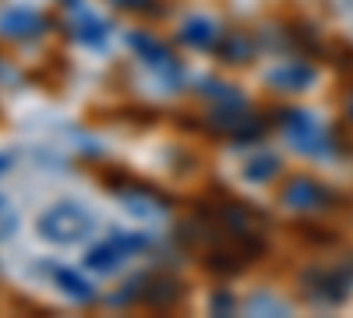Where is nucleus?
Returning <instances> with one entry per match:
<instances>
[{"label":"nucleus","mask_w":353,"mask_h":318,"mask_svg":"<svg viewBox=\"0 0 353 318\" xmlns=\"http://www.w3.org/2000/svg\"><path fill=\"white\" fill-rule=\"evenodd\" d=\"M92 226H96L92 212H85L78 201H57L36 219V234L57 248H71L92 234Z\"/></svg>","instance_id":"f257e3e1"},{"label":"nucleus","mask_w":353,"mask_h":318,"mask_svg":"<svg viewBox=\"0 0 353 318\" xmlns=\"http://www.w3.org/2000/svg\"><path fill=\"white\" fill-rule=\"evenodd\" d=\"M145 248H149V234H141V230H121V234H110L106 241L88 248L85 266L92 272H117L131 255H138Z\"/></svg>","instance_id":"f03ea898"},{"label":"nucleus","mask_w":353,"mask_h":318,"mask_svg":"<svg viewBox=\"0 0 353 318\" xmlns=\"http://www.w3.org/2000/svg\"><path fill=\"white\" fill-rule=\"evenodd\" d=\"M279 124H283L286 138L297 146V152H304V156H329V152H332V149H329V135L318 128V121L311 117V113H304V110H286L283 117H279Z\"/></svg>","instance_id":"7ed1b4c3"},{"label":"nucleus","mask_w":353,"mask_h":318,"mask_svg":"<svg viewBox=\"0 0 353 318\" xmlns=\"http://www.w3.org/2000/svg\"><path fill=\"white\" fill-rule=\"evenodd\" d=\"M128 43H131V50H134V53H138L156 74H163L166 81H181L184 71H181V61H176V57L170 53V46H163L159 39L145 36V32H131Z\"/></svg>","instance_id":"20e7f679"},{"label":"nucleus","mask_w":353,"mask_h":318,"mask_svg":"<svg viewBox=\"0 0 353 318\" xmlns=\"http://www.w3.org/2000/svg\"><path fill=\"white\" fill-rule=\"evenodd\" d=\"M304 290L314 301H321V304H339V301L350 297V279L343 272H336V269H329V272L325 269H314V272L304 276Z\"/></svg>","instance_id":"39448f33"},{"label":"nucleus","mask_w":353,"mask_h":318,"mask_svg":"<svg viewBox=\"0 0 353 318\" xmlns=\"http://www.w3.org/2000/svg\"><path fill=\"white\" fill-rule=\"evenodd\" d=\"M181 297H184V286L176 283L173 276H145L138 304L152 308V311H166L173 304H181Z\"/></svg>","instance_id":"423d86ee"},{"label":"nucleus","mask_w":353,"mask_h":318,"mask_svg":"<svg viewBox=\"0 0 353 318\" xmlns=\"http://www.w3.org/2000/svg\"><path fill=\"white\" fill-rule=\"evenodd\" d=\"M283 201L290 209H321V206H329V201H332V191H325L311 177H293L283 188Z\"/></svg>","instance_id":"0eeeda50"},{"label":"nucleus","mask_w":353,"mask_h":318,"mask_svg":"<svg viewBox=\"0 0 353 318\" xmlns=\"http://www.w3.org/2000/svg\"><path fill=\"white\" fill-rule=\"evenodd\" d=\"M43 18L32 8H8L0 11V32L11 36V39H28V36H39L43 32Z\"/></svg>","instance_id":"6e6552de"},{"label":"nucleus","mask_w":353,"mask_h":318,"mask_svg":"<svg viewBox=\"0 0 353 318\" xmlns=\"http://www.w3.org/2000/svg\"><path fill=\"white\" fill-rule=\"evenodd\" d=\"M71 11L78 14V21H74L78 43H85V46H103V43H106V32H110V25H106L103 18H96L92 11H85L81 0H71Z\"/></svg>","instance_id":"1a4fd4ad"},{"label":"nucleus","mask_w":353,"mask_h":318,"mask_svg":"<svg viewBox=\"0 0 353 318\" xmlns=\"http://www.w3.org/2000/svg\"><path fill=\"white\" fill-rule=\"evenodd\" d=\"M53 283L61 286V290L71 297V301H78V304H88V301H96V286L88 283L81 272H74V269H53Z\"/></svg>","instance_id":"9d476101"},{"label":"nucleus","mask_w":353,"mask_h":318,"mask_svg":"<svg viewBox=\"0 0 353 318\" xmlns=\"http://www.w3.org/2000/svg\"><path fill=\"white\" fill-rule=\"evenodd\" d=\"M314 81V71L307 64H283L276 71H269V85L272 89H290V92H301Z\"/></svg>","instance_id":"9b49d317"},{"label":"nucleus","mask_w":353,"mask_h":318,"mask_svg":"<svg viewBox=\"0 0 353 318\" xmlns=\"http://www.w3.org/2000/svg\"><path fill=\"white\" fill-rule=\"evenodd\" d=\"M181 39H184L188 46H194V50H212L216 39H219V32H216V25H212L209 18L194 14V18H188V21L181 25Z\"/></svg>","instance_id":"f8f14e48"},{"label":"nucleus","mask_w":353,"mask_h":318,"mask_svg":"<svg viewBox=\"0 0 353 318\" xmlns=\"http://www.w3.org/2000/svg\"><path fill=\"white\" fill-rule=\"evenodd\" d=\"M276 173H279V156H272V152H258L254 159L244 163V181H251V184H265Z\"/></svg>","instance_id":"ddd939ff"},{"label":"nucleus","mask_w":353,"mask_h":318,"mask_svg":"<svg viewBox=\"0 0 353 318\" xmlns=\"http://www.w3.org/2000/svg\"><path fill=\"white\" fill-rule=\"evenodd\" d=\"M251 50H254V43L248 36H241V32H230L226 43H223V57H226L230 64H244L248 57H251Z\"/></svg>","instance_id":"4468645a"},{"label":"nucleus","mask_w":353,"mask_h":318,"mask_svg":"<svg viewBox=\"0 0 353 318\" xmlns=\"http://www.w3.org/2000/svg\"><path fill=\"white\" fill-rule=\"evenodd\" d=\"M265 135V121L254 117V113H248V117L237 124V131L230 135V141H237V146H248V141H258Z\"/></svg>","instance_id":"2eb2a0df"},{"label":"nucleus","mask_w":353,"mask_h":318,"mask_svg":"<svg viewBox=\"0 0 353 318\" xmlns=\"http://www.w3.org/2000/svg\"><path fill=\"white\" fill-rule=\"evenodd\" d=\"M248 311L251 315H286V304H279V301H272V297H251V304H248Z\"/></svg>","instance_id":"dca6fc26"},{"label":"nucleus","mask_w":353,"mask_h":318,"mask_svg":"<svg viewBox=\"0 0 353 318\" xmlns=\"http://www.w3.org/2000/svg\"><path fill=\"white\" fill-rule=\"evenodd\" d=\"M226 311H233V297L226 290L212 294V315H226Z\"/></svg>","instance_id":"f3484780"},{"label":"nucleus","mask_w":353,"mask_h":318,"mask_svg":"<svg viewBox=\"0 0 353 318\" xmlns=\"http://www.w3.org/2000/svg\"><path fill=\"white\" fill-rule=\"evenodd\" d=\"M11 163H14V156H8V152H0V173H4V170H11Z\"/></svg>","instance_id":"a211bd4d"},{"label":"nucleus","mask_w":353,"mask_h":318,"mask_svg":"<svg viewBox=\"0 0 353 318\" xmlns=\"http://www.w3.org/2000/svg\"><path fill=\"white\" fill-rule=\"evenodd\" d=\"M0 212H8V201H4V195H0Z\"/></svg>","instance_id":"6ab92c4d"}]
</instances>
